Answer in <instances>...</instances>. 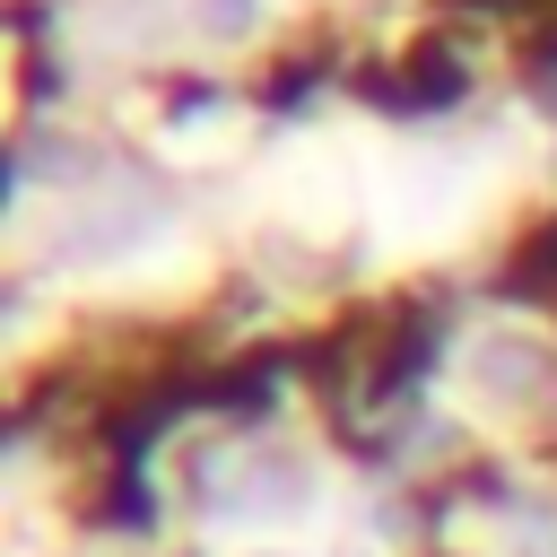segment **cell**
Wrapping results in <instances>:
<instances>
[{
  "mask_svg": "<svg viewBox=\"0 0 557 557\" xmlns=\"http://www.w3.org/2000/svg\"><path fill=\"white\" fill-rule=\"evenodd\" d=\"M200 26H218V35H252V0H200Z\"/></svg>",
  "mask_w": 557,
  "mask_h": 557,
  "instance_id": "obj_1",
  "label": "cell"
}]
</instances>
